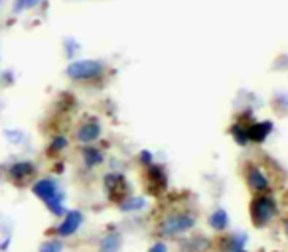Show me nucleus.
Segmentation results:
<instances>
[{
    "label": "nucleus",
    "instance_id": "1",
    "mask_svg": "<svg viewBox=\"0 0 288 252\" xmlns=\"http://www.w3.org/2000/svg\"><path fill=\"white\" fill-rule=\"evenodd\" d=\"M276 163L269 160V156H251L241 163V178L247 189L255 193H274L280 181L276 180Z\"/></svg>",
    "mask_w": 288,
    "mask_h": 252
},
{
    "label": "nucleus",
    "instance_id": "2",
    "mask_svg": "<svg viewBox=\"0 0 288 252\" xmlns=\"http://www.w3.org/2000/svg\"><path fill=\"white\" fill-rule=\"evenodd\" d=\"M198 225V213L186 205L170 207L166 211H160L154 225H152V234L156 238H178L188 234Z\"/></svg>",
    "mask_w": 288,
    "mask_h": 252
},
{
    "label": "nucleus",
    "instance_id": "3",
    "mask_svg": "<svg viewBox=\"0 0 288 252\" xmlns=\"http://www.w3.org/2000/svg\"><path fill=\"white\" fill-rule=\"evenodd\" d=\"M280 213V205L272 193H255L249 201V217L255 229H267Z\"/></svg>",
    "mask_w": 288,
    "mask_h": 252
},
{
    "label": "nucleus",
    "instance_id": "4",
    "mask_svg": "<svg viewBox=\"0 0 288 252\" xmlns=\"http://www.w3.org/2000/svg\"><path fill=\"white\" fill-rule=\"evenodd\" d=\"M105 63L97 59H75L67 65L65 75L75 83H85V81H101L105 77Z\"/></svg>",
    "mask_w": 288,
    "mask_h": 252
},
{
    "label": "nucleus",
    "instance_id": "5",
    "mask_svg": "<svg viewBox=\"0 0 288 252\" xmlns=\"http://www.w3.org/2000/svg\"><path fill=\"white\" fill-rule=\"evenodd\" d=\"M142 187L144 193L150 197H162L168 189V174L166 167L160 163H148L142 165Z\"/></svg>",
    "mask_w": 288,
    "mask_h": 252
},
{
    "label": "nucleus",
    "instance_id": "6",
    "mask_svg": "<svg viewBox=\"0 0 288 252\" xmlns=\"http://www.w3.org/2000/svg\"><path fill=\"white\" fill-rule=\"evenodd\" d=\"M103 187L107 191L109 199L115 203V205H121L128 195H130V185L123 174H115V172H109L103 176Z\"/></svg>",
    "mask_w": 288,
    "mask_h": 252
},
{
    "label": "nucleus",
    "instance_id": "7",
    "mask_svg": "<svg viewBox=\"0 0 288 252\" xmlns=\"http://www.w3.org/2000/svg\"><path fill=\"white\" fill-rule=\"evenodd\" d=\"M32 193L36 195L38 199H42L48 205H54V203H63L65 199V193L59 189V185L55 183L52 178H44V180H38L34 185H32Z\"/></svg>",
    "mask_w": 288,
    "mask_h": 252
},
{
    "label": "nucleus",
    "instance_id": "8",
    "mask_svg": "<svg viewBox=\"0 0 288 252\" xmlns=\"http://www.w3.org/2000/svg\"><path fill=\"white\" fill-rule=\"evenodd\" d=\"M101 132H103L101 122L95 120V118H87V120H83L81 124L77 126V130H75V140L81 146L95 144V142L101 138Z\"/></svg>",
    "mask_w": 288,
    "mask_h": 252
},
{
    "label": "nucleus",
    "instance_id": "9",
    "mask_svg": "<svg viewBox=\"0 0 288 252\" xmlns=\"http://www.w3.org/2000/svg\"><path fill=\"white\" fill-rule=\"evenodd\" d=\"M36 176V165L32 162H16L8 167V178L16 187H26Z\"/></svg>",
    "mask_w": 288,
    "mask_h": 252
},
{
    "label": "nucleus",
    "instance_id": "10",
    "mask_svg": "<svg viewBox=\"0 0 288 252\" xmlns=\"http://www.w3.org/2000/svg\"><path fill=\"white\" fill-rule=\"evenodd\" d=\"M81 225H83V213L77 211V209H71V211H67V213L63 215V221L55 227L54 233L55 236L65 238V236H71V234L77 233Z\"/></svg>",
    "mask_w": 288,
    "mask_h": 252
},
{
    "label": "nucleus",
    "instance_id": "11",
    "mask_svg": "<svg viewBox=\"0 0 288 252\" xmlns=\"http://www.w3.org/2000/svg\"><path fill=\"white\" fill-rule=\"evenodd\" d=\"M247 244V234H225L221 233L213 240L215 252H237L245 248Z\"/></svg>",
    "mask_w": 288,
    "mask_h": 252
},
{
    "label": "nucleus",
    "instance_id": "12",
    "mask_svg": "<svg viewBox=\"0 0 288 252\" xmlns=\"http://www.w3.org/2000/svg\"><path fill=\"white\" fill-rule=\"evenodd\" d=\"M211 248H213V242L203 234L182 236L180 244H178L180 252H209Z\"/></svg>",
    "mask_w": 288,
    "mask_h": 252
},
{
    "label": "nucleus",
    "instance_id": "13",
    "mask_svg": "<svg viewBox=\"0 0 288 252\" xmlns=\"http://www.w3.org/2000/svg\"><path fill=\"white\" fill-rule=\"evenodd\" d=\"M251 114H243L229 126V134L239 146H249L251 138H249V124H251Z\"/></svg>",
    "mask_w": 288,
    "mask_h": 252
},
{
    "label": "nucleus",
    "instance_id": "14",
    "mask_svg": "<svg viewBox=\"0 0 288 252\" xmlns=\"http://www.w3.org/2000/svg\"><path fill=\"white\" fill-rule=\"evenodd\" d=\"M274 126L270 120H251L249 124V138H251V144H263L269 140V136L272 134Z\"/></svg>",
    "mask_w": 288,
    "mask_h": 252
},
{
    "label": "nucleus",
    "instance_id": "15",
    "mask_svg": "<svg viewBox=\"0 0 288 252\" xmlns=\"http://www.w3.org/2000/svg\"><path fill=\"white\" fill-rule=\"evenodd\" d=\"M81 160L85 163V167L95 170V167H99L101 163L105 162V152L101 148H97L95 144H85L81 148Z\"/></svg>",
    "mask_w": 288,
    "mask_h": 252
},
{
    "label": "nucleus",
    "instance_id": "16",
    "mask_svg": "<svg viewBox=\"0 0 288 252\" xmlns=\"http://www.w3.org/2000/svg\"><path fill=\"white\" fill-rule=\"evenodd\" d=\"M207 225L215 231V233H225L229 229V213L223 207H217L211 215L207 217Z\"/></svg>",
    "mask_w": 288,
    "mask_h": 252
},
{
    "label": "nucleus",
    "instance_id": "17",
    "mask_svg": "<svg viewBox=\"0 0 288 252\" xmlns=\"http://www.w3.org/2000/svg\"><path fill=\"white\" fill-rule=\"evenodd\" d=\"M146 205H148L146 197H140V195H128V197L119 205V211H123V213H136V211L146 209Z\"/></svg>",
    "mask_w": 288,
    "mask_h": 252
},
{
    "label": "nucleus",
    "instance_id": "18",
    "mask_svg": "<svg viewBox=\"0 0 288 252\" xmlns=\"http://www.w3.org/2000/svg\"><path fill=\"white\" fill-rule=\"evenodd\" d=\"M123 244V234L121 233H111L101 238L99 242V252H119Z\"/></svg>",
    "mask_w": 288,
    "mask_h": 252
},
{
    "label": "nucleus",
    "instance_id": "19",
    "mask_svg": "<svg viewBox=\"0 0 288 252\" xmlns=\"http://www.w3.org/2000/svg\"><path fill=\"white\" fill-rule=\"evenodd\" d=\"M69 146V140H67V136H63V134H55L54 138H52V142L48 144V150H46V154L50 156V158H57L65 148Z\"/></svg>",
    "mask_w": 288,
    "mask_h": 252
},
{
    "label": "nucleus",
    "instance_id": "20",
    "mask_svg": "<svg viewBox=\"0 0 288 252\" xmlns=\"http://www.w3.org/2000/svg\"><path fill=\"white\" fill-rule=\"evenodd\" d=\"M38 252H63V242L59 238H50L40 244Z\"/></svg>",
    "mask_w": 288,
    "mask_h": 252
},
{
    "label": "nucleus",
    "instance_id": "21",
    "mask_svg": "<svg viewBox=\"0 0 288 252\" xmlns=\"http://www.w3.org/2000/svg\"><path fill=\"white\" fill-rule=\"evenodd\" d=\"M272 107L276 108V110H280V112L288 110V95H282V93L274 95L272 97Z\"/></svg>",
    "mask_w": 288,
    "mask_h": 252
},
{
    "label": "nucleus",
    "instance_id": "22",
    "mask_svg": "<svg viewBox=\"0 0 288 252\" xmlns=\"http://www.w3.org/2000/svg\"><path fill=\"white\" fill-rule=\"evenodd\" d=\"M42 0H16L14 4V12H24V10H30V8H36Z\"/></svg>",
    "mask_w": 288,
    "mask_h": 252
},
{
    "label": "nucleus",
    "instance_id": "23",
    "mask_svg": "<svg viewBox=\"0 0 288 252\" xmlns=\"http://www.w3.org/2000/svg\"><path fill=\"white\" fill-rule=\"evenodd\" d=\"M4 136H6V140L12 142V144H20V142L24 140V132H22V130H4Z\"/></svg>",
    "mask_w": 288,
    "mask_h": 252
},
{
    "label": "nucleus",
    "instance_id": "24",
    "mask_svg": "<svg viewBox=\"0 0 288 252\" xmlns=\"http://www.w3.org/2000/svg\"><path fill=\"white\" fill-rule=\"evenodd\" d=\"M138 162L142 163V165H148V163L154 162V154L150 152V150H142L140 154H138Z\"/></svg>",
    "mask_w": 288,
    "mask_h": 252
},
{
    "label": "nucleus",
    "instance_id": "25",
    "mask_svg": "<svg viewBox=\"0 0 288 252\" xmlns=\"http://www.w3.org/2000/svg\"><path fill=\"white\" fill-rule=\"evenodd\" d=\"M146 252H168V244H166L164 240H156Z\"/></svg>",
    "mask_w": 288,
    "mask_h": 252
},
{
    "label": "nucleus",
    "instance_id": "26",
    "mask_svg": "<svg viewBox=\"0 0 288 252\" xmlns=\"http://www.w3.org/2000/svg\"><path fill=\"white\" fill-rule=\"evenodd\" d=\"M280 201H282V205H284V207H288V187L282 191V197H280Z\"/></svg>",
    "mask_w": 288,
    "mask_h": 252
},
{
    "label": "nucleus",
    "instance_id": "27",
    "mask_svg": "<svg viewBox=\"0 0 288 252\" xmlns=\"http://www.w3.org/2000/svg\"><path fill=\"white\" fill-rule=\"evenodd\" d=\"M282 231H284V234H286V238H288V215L282 219Z\"/></svg>",
    "mask_w": 288,
    "mask_h": 252
},
{
    "label": "nucleus",
    "instance_id": "28",
    "mask_svg": "<svg viewBox=\"0 0 288 252\" xmlns=\"http://www.w3.org/2000/svg\"><path fill=\"white\" fill-rule=\"evenodd\" d=\"M8 244H10V238H6V240L0 244V250H6V248H8Z\"/></svg>",
    "mask_w": 288,
    "mask_h": 252
},
{
    "label": "nucleus",
    "instance_id": "29",
    "mask_svg": "<svg viewBox=\"0 0 288 252\" xmlns=\"http://www.w3.org/2000/svg\"><path fill=\"white\" fill-rule=\"evenodd\" d=\"M237 252H249L247 248H241V250H237Z\"/></svg>",
    "mask_w": 288,
    "mask_h": 252
}]
</instances>
